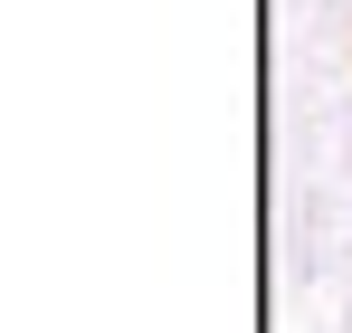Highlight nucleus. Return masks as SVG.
Masks as SVG:
<instances>
[]
</instances>
